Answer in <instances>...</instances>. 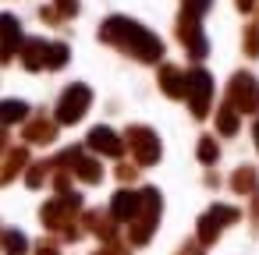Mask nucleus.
Segmentation results:
<instances>
[{
    "instance_id": "f257e3e1",
    "label": "nucleus",
    "mask_w": 259,
    "mask_h": 255,
    "mask_svg": "<svg viewBox=\"0 0 259 255\" xmlns=\"http://www.w3.org/2000/svg\"><path fill=\"white\" fill-rule=\"evenodd\" d=\"M100 39L110 43V46H117V50H124V54H132L135 61H146V64H153V61L163 57V43L149 29H142L139 22H132V18H107L100 25Z\"/></svg>"
},
{
    "instance_id": "f03ea898",
    "label": "nucleus",
    "mask_w": 259,
    "mask_h": 255,
    "mask_svg": "<svg viewBox=\"0 0 259 255\" xmlns=\"http://www.w3.org/2000/svg\"><path fill=\"white\" fill-rule=\"evenodd\" d=\"M156 220H160V191L156 188H142L139 191V213L132 216V241L135 244H146L156 230Z\"/></svg>"
},
{
    "instance_id": "7ed1b4c3",
    "label": "nucleus",
    "mask_w": 259,
    "mask_h": 255,
    "mask_svg": "<svg viewBox=\"0 0 259 255\" xmlns=\"http://www.w3.org/2000/svg\"><path fill=\"white\" fill-rule=\"evenodd\" d=\"M227 103L241 114H259V82L248 71H238L227 85Z\"/></svg>"
},
{
    "instance_id": "20e7f679",
    "label": "nucleus",
    "mask_w": 259,
    "mask_h": 255,
    "mask_svg": "<svg viewBox=\"0 0 259 255\" xmlns=\"http://www.w3.org/2000/svg\"><path fill=\"white\" fill-rule=\"evenodd\" d=\"M185 99H188V107H192V114H195V117H206V114H209L213 78H209L202 68H195V71H188V75H185Z\"/></svg>"
},
{
    "instance_id": "39448f33",
    "label": "nucleus",
    "mask_w": 259,
    "mask_h": 255,
    "mask_svg": "<svg viewBox=\"0 0 259 255\" xmlns=\"http://www.w3.org/2000/svg\"><path fill=\"white\" fill-rule=\"evenodd\" d=\"M89 103H93L89 85H82V82L68 85V89H64V96L57 99V121H61V124H75V121H82V117H85V110H89Z\"/></svg>"
},
{
    "instance_id": "423d86ee",
    "label": "nucleus",
    "mask_w": 259,
    "mask_h": 255,
    "mask_svg": "<svg viewBox=\"0 0 259 255\" xmlns=\"http://www.w3.org/2000/svg\"><path fill=\"white\" fill-rule=\"evenodd\" d=\"M241 213L234 209V206H213V209H206L202 213V220H199V241L202 244H213L217 237H220V230L227 227V223H234Z\"/></svg>"
},
{
    "instance_id": "0eeeda50",
    "label": "nucleus",
    "mask_w": 259,
    "mask_h": 255,
    "mask_svg": "<svg viewBox=\"0 0 259 255\" xmlns=\"http://www.w3.org/2000/svg\"><path fill=\"white\" fill-rule=\"evenodd\" d=\"M128 145H132V152H135V160H139L142 167H149V163L160 160V138H156L149 128H142V124L128 128Z\"/></svg>"
},
{
    "instance_id": "6e6552de",
    "label": "nucleus",
    "mask_w": 259,
    "mask_h": 255,
    "mask_svg": "<svg viewBox=\"0 0 259 255\" xmlns=\"http://www.w3.org/2000/svg\"><path fill=\"white\" fill-rule=\"evenodd\" d=\"M178 39L188 46V54L199 61V57H206V36H202V29H199V18L195 15H188V11H181V18H178Z\"/></svg>"
},
{
    "instance_id": "1a4fd4ad",
    "label": "nucleus",
    "mask_w": 259,
    "mask_h": 255,
    "mask_svg": "<svg viewBox=\"0 0 259 255\" xmlns=\"http://www.w3.org/2000/svg\"><path fill=\"white\" fill-rule=\"evenodd\" d=\"M22 46V25L11 15H0V61H11V54Z\"/></svg>"
},
{
    "instance_id": "9d476101",
    "label": "nucleus",
    "mask_w": 259,
    "mask_h": 255,
    "mask_svg": "<svg viewBox=\"0 0 259 255\" xmlns=\"http://www.w3.org/2000/svg\"><path fill=\"white\" fill-rule=\"evenodd\" d=\"M89 149H96V152H103V156H121L124 142H121L110 128H93V131H89Z\"/></svg>"
},
{
    "instance_id": "9b49d317",
    "label": "nucleus",
    "mask_w": 259,
    "mask_h": 255,
    "mask_svg": "<svg viewBox=\"0 0 259 255\" xmlns=\"http://www.w3.org/2000/svg\"><path fill=\"white\" fill-rule=\"evenodd\" d=\"M139 213V191H117L110 202V216L114 220H132Z\"/></svg>"
},
{
    "instance_id": "f8f14e48",
    "label": "nucleus",
    "mask_w": 259,
    "mask_h": 255,
    "mask_svg": "<svg viewBox=\"0 0 259 255\" xmlns=\"http://www.w3.org/2000/svg\"><path fill=\"white\" fill-rule=\"evenodd\" d=\"M160 89H163L167 96H174V99L185 96V75H181L174 64H163V68H160Z\"/></svg>"
},
{
    "instance_id": "ddd939ff",
    "label": "nucleus",
    "mask_w": 259,
    "mask_h": 255,
    "mask_svg": "<svg viewBox=\"0 0 259 255\" xmlns=\"http://www.w3.org/2000/svg\"><path fill=\"white\" fill-rule=\"evenodd\" d=\"M22 61H25V68H29V71L47 68V43H43V39H29V43H25V50H22Z\"/></svg>"
},
{
    "instance_id": "4468645a",
    "label": "nucleus",
    "mask_w": 259,
    "mask_h": 255,
    "mask_svg": "<svg viewBox=\"0 0 259 255\" xmlns=\"http://www.w3.org/2000/svg\"><path fill=\"white\" fill-rule=\"evenodd\" d=\"M231 188H234V191H241V195H252V191L259 188V177H255V170H252V167H241V170H234V177H231Z\"/></svg>"
},
{
    "instance_id": "2eb2a0df",
    "label": "nucleus",
    "mask_w": 259,
    "mask_h": 255,
    "mask_svg": "<svg viewBox=\"0 0 259 255\" xmlns=\"http://www.w3.org/2000/svg\"><path fill=\"white\" fill-rule=\"evenodd\" d=\"M29 117V107L22 99H4L0 103V124H15V121H25Z\"/></svg>"
},
{
    "instance_id": "dca6fc26",
    "label": "nucleus",
    "mask_w": 259,
    "mask_h": 255,
    "mask_svg": "<svg viewBox=\"0 0 259 255\" xmlns=\"http://www.w3.org/2000/svg\"><path fill=\"white\" fill-rule=\"evenodd\" d=\"M54 131H57V128H54L50 121L36 117V121L25 128V138H29V142H54Z\"/></svg>"
},
{
    "instance_id": "f3484780",
    "label": "nucleus",
    "mask_w": 259,
    "mask_h": 255,
    "mask_svg": "<svg viewBox=\"0 0 259 255\" xmlns=\"http://www.w3.org/2000/svg\"><path fill=\"white\" fill-rule=\"evenodd\" d=\"M217 128H220V135H234L238 131V110L231 103L217 110Z\"/></svg>"
},
{
    "instance_id": "a211bd4d",
    "label": "nucleus",
    "mask_w": 259,
    "mask_h": 255,
    "mask_svg": "<svg viewBox=\"0 0 259 255\" xmlns=\"http://www.w3.org/2000/svg\"><path fill=\"white\" fill-rule=\"evenodd\" d=\"M22 167H25V149H15V152L8 156V167L0 170V184H4V181H11V177H15Z\"/></svg>"
},
{
    "instance_id": "6ab92c4d",
    "label": "nucleus",
    "mask_w": 259,
    "mask_h": 255,
    "mask_svg": "<svg viewBox=\"0 0 259 255\" xmlns=\"http://www.w3.org/2000/svg\"><path fill=\"white\" fill-rule=\"evenodd\" d=\"M68 64V46L64 43H47V68H64Z\"/></svg>"
},
{
    "instance_id": "aec40b11",
    "label": "nucleus",
    "mask_w": 259,
    "mask_h": 255,
    "mask_svg": "<svg viewBox=\"0 0 259 255\" xmlns=\"http://www.w3.org/2000/svg\"><path fill=\"white\" fill-rule=\"evenodd\" d=\"M25 248H29V241L18 230H4V251L8 255H25Z\"/></svg>"
},
{
    "instance_id": "412c9836",
    "label": "nucleus",
    "mask_w": 259,
    "mask_h": 255,
    "mask_svg": "<svg viewBox=\"0 0 259 255\" xmlns=\"http://www.w3.org/2000/svg\"><path fill=\"white\" fill-rule=\"evenodd\" d=\"M245 54L248 57H259V22H252L245 29Z\"/></svg>"
},
{
    "instance_id": "4be33fe9",
    "label": "nucleus",
    "mask_w": 259,
    "mask_h": 255,
    "mask_svg": "<svg viewBox=\"0 0 259 255\" xmlns=\"http://www.w3.org/2000/svg\"><path fill=\"white\" fill-rule=\"evenodd\" d=\"M217 156H220V149H217V142L206 135V138L199 142V160H202V163H217Z\"/></svg>"
},
{
    "instance_id": "5701e85b",
    "label": "nucleus",
    "mask_w": 259,
    "mask_h": 255,
    "mask_svg": "<svg viewBox=\"0 0 259 255\" xmlns=\"http://www.w3.org/2000/svg\"><path fill=\"white\" fill-rule=\"evenodd\" d=\"M209 4H213V0H185V11L199 18V15H206V11H209Z\"/></svg>"
},
{
    "instance_id": "b1692460",
    "label": "nucleus",
    "mask_w": 259,
    "mask_h": 255,
    "mask_svg": "<svg viewBox=\"0 0 259 255\" xmlns=\"http://www.w3.org/2000/svg\"><path fill=\"white\" fill-rule=\"evenodd\" d=\"M57 11H61L64 18H71V15H78V0H57Z\"/></svg>"
},
{
    "instance_id": "393cba45",
    "label": "nucleus",
    "mask_w": 259,
    "mask_h": 255,
    "mask_svg": "<svg viewBox=\"0 0 259 255\" xmlns=\"http://www.w3.org/2000/svg\"><path fill=\"white\" fill-rule=\"evenodd\" d=\"M36 255H61V251H57L54 241H39V244H36Z\"/></svg>"
},
{
    "instance_id": "a878e982",
    "label": "nucleus",
    "mask_w": 259,
    "mask_h": 255,
    "mask_svg": "<svg viewBox=\"0 0 259 255\" xmlns=\"http://www.w3.org/2000/svg\"><path fill=\"white\" fill-rule=\"evenodd\" d=\"M96 255H128V251L117 248V244H110V248H103V251H96Z\"/></svg>"
},
{
    "instance_id": "bb28decb",
    "label": "nucleus",
    "mask_w": 259,
    "mask_h": 255,
    "mask_svg": "<svg viewBox=\"0 0 259 255\" xmlns=\"http://www.w3.org/2000/svg\"><path fill=\"white\" fill-rule=\"evenodd\" d=\"M234 4H238V11H252V8H255V0H234Z\"/></svg>"
},
{
    "instance_id": "cd10ccee",
    "label": "nucleus",
    "mask_w": 259,
    "mask_h": 255,
    "mask_svg": "<svg viewBox=\"0 0 259 255\" xmlns=\"http://www.w3.org/2000/svg\"><path fill=\"white\" fill-rule=\"evenodd\" d=\"M252 135H255V149H259V121H255V128H252Z\"/></svg>"
}]
</instances>
